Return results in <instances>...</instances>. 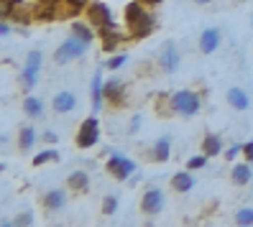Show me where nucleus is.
<instances>
[{"label":"nucleus","mask_w":253,"mask_h":227,"mask_svg":"<svg viewBox=\"0 0 253 227\" xmlns=\"http://www.w3.org/2000/svg\"><path fill=\"white\" fill-rule=\"evenodd\" d=\"M97 141H100V120L92 115V117H87L84 123L80 125V130H77V146L80 148H92V146H97Z\"/></svg>","instance_id":"nucleus-6"},{"label":"nucleus","mask_w":253,"mask_h":227,"mask_svg":"<svg viewBox=\"0 0 253 227\" xmlns=\"http://www.w3.org/2000/svg\"><path fill=\"white\" fill-rule=\"evenodd\" d=\"M141 123H143V117H141V115H133L130 123H128V133H130V135L138 133V130H141Z\"/></svg>","instance_id":"nucleus-31"},{"label":"nucleus","mask_w":253,"mask_h":227,"mask_svg":"<svg viewBox=\"0 0 253 227\" xmlns=\"http://www.w3.org/2000/svg\"><path fill=\"white\" fill-rule=\"evenodd\" d=\"M87 49H90V43L82 41L77 34H69V36L56 46V51H54V62H56L59 67H64V64L74 62V59H82V56L87 54Z\"/></svg>","instance_id":"nucleus-3"},{"label":"nucleus","mask_w":253,"mask_h":227,"mask_svg":"<svg viewBox=\"0 0 253 227\" xmlns=\"http://www.w3.org/2000/svg\"><path fill=\"white\" fill-rule=\"evenodd\" d=\"M164 207H167V196H164V189L151 187V189L143 191V196H141V209H143V215H159V212H164Z\"/></svg>","instance_id":"nucleus-7"},{"label":"nucleus","mask_w":253,"mask_h":227,"mask_svg":"<svg viewBox=\"0 0 253 227\" xmlns=\"http://www.w3.org/2000/svg\"><path fill=\"white\" fill-rule=\"evenodd\" d=\"M102 87H105V79H102V72L92 74L90 82V100H92V113H100L102 105H105V95H102Z\"/></svg>","instance_id":"nucleus-13"},{"label":"nucleus","mask_w":253,"mask_h":227,"mask_svg":"<svg viewBox=\"0 0 253 227\" xmlns=\"http://www.w3.org/2000/svg\"><path fill=\"white\" fill-rule=\"evenodd\" d=\"M77 108V95L72 92V89H62V92H56L54 100H51V110L56 115H67Z\"/></svg>","instance_id":"nucleus-11"},{"label":"nucleus","mask_w":253,"mask_h":227,"mask_svg":"<svg viewBox=\"0 0 253 227\" xmlns=\"http://www.w3.org/2000/svg\"><path fill=\"white\" fill-rule=\"evenodd\" d=\"M169 184H171V189H174L176 194H187L192 187H195V176L189 174V169H187V171H176V174L171 176Z\"/></svg>","instance_id":"nucleus-21"},{"label":"nucleus","mask_w":253,"mask_h":227,"mask_svg":"<svg viewBox=\"0 0 253 227\" xmlns=\"http://www.w3.org/2000/svg\"><path fill=\"white\" fill-rule=\"evenodd\" d=\"M23 115L31 117V120H41L43 115H46V105H43L41 97L28 95V97H23Z\"/></svg>","instance_id":"nucleus-16"},{"label":"nucleus","mask_w":253,"mask_h":227,"mask_svg":"<svg viewBox=\"0 0 253 227\" xmlns=\"http://www.w3.org/2000/svg\"><path fill=\"white\" fill-rule=\"evenodd\" d=\"M238 153H243V146H241V143H233V146H228V151H225V158L233 161Z\"/></svg>","instance_id":"nucleus-32"},{"label":"nucleus","mask_w":253,"mask_h":227,"mask_svg":"<svg viewBox=\"0 0 253 227\" xmlns=\"http://www.w3.org/2000/svg\"><path fill=\"white\" fill-rule=\"evenodd\" d=\"M220 41H222L220 28H205V31L200 34V51H202V54H212V51H217Z\"/></svg>","instance_id":"nucleus-14"},{"label":"nucleus","mask_w":253,"mask_h":227,"mask_svg":"<svg viewBox=\"0 0 253 227\" xmlns=\"http://www.w3.org/2000/svg\"><path fill=\"white\" fill-rule=\"evenodd\" d=\"M43 141H46V143H56L59 135H56L54 130H43Z\"/></svg>","instance_id":"nucleus-35"},{"label":"nucleus","mask_w":253,"mask_h":227,"mask_svg":"<svg viewBox=\"0 0 253 227\" xmlns=\"http://www.w3.org/2000/svg\"><path fill=\"white\" fill-rule=\"evenodd\" d=\"M100 38H102V49H105V51H115V49L121 46L126 38H130V36H128V31L123 34L121 28H118V23H113V26H108V28H102Z\"/></svg>","instance_id":"nucleus-9"},{"label":"nucleus","mask_w":253,"mask_h":227,"mask_svg":"<svg viewBox=\"0 0 253 227\" xmlns=\"http://www.w3.org/2000/svg\"><path fill=\"white\" fill-rule=\"evenodd\" d=\"M41 67H43V54H41V49H31V51L26 54L23 72H21V84H23V89H34V87L39 84Z\"/></svg>","instance_id":"nucleus-4"},{"label":"nucleus","mask_w":253,"mask_h":227,"mask_svg":"<svg viewBox=\"0 0 253 227\" xmlns=\"http://www.w3.org/2000/svg\"><path fill=\"white\" fill-rule=\"evenodd\" d=\"M225 100H228L230 108H233V110H238V113H243V110H248V108H251V97H248V92H246L243 87H228Z\"/></svg>","instance_id":"nucleus-12"},{"label":"nucleus","mask_w":253,"mask_h":227,"mask_svg":"<svg viewBox=\"0 0 253 227\" xmlns=\"http://www.w3.org/2000/svg\"><path fill=\"white\" fill-rule=\"evenodd\" d=\"M67 189L77 191V194H84L87 189H90V176H87V171H84V169L72 171V174L67 176Z\"/></svg>","instance_id":"nucleus-18"},{"label":"nucleus","mask_w":253,"mask_h":227,"mask_svg":"<svg viewBox=\"0 0 253 227\" xmlns=\"http://www.w3.org/2000/svg\"><path fill=\"white\" fill-rule=\"evenodd\" d=\"M84 16H87V21L97 28V31L113 26V13H110V8L105 3H90V5L84 8Z\"/></svg>","instance_id":"nucleus-8"},{"label":"nucleus","mask_w":253,"mask_h":227,"mask_svg":"<svg viewBox=\"0 0 253 227\" xmlns=\"http://www.w3.org/2000/svg\"><path fill=\"white\" fill-rule=\"evenodd\" d=\"M10 31H13V28H10V21L5 18L3 23H0V36H3V38H5V36H10Z\"/></svg>","instance_id":"nucleus-34"},{"label":"nucleus","mask_w":253,"mask_h":227,"mask_svg":"<svg viewBox=\"0 0 253 227\" xmlns=\"http://www.w3.org/2000/svg\"><path fill=\"white\" fill-rule=\"evenodd\" d=\"M10 225H13V227H28V225H34V215H31L28 209H26V212H18V215L10 220Z\"/></svg>","instance_id":"nucleus-29"},{"label":"nucleus","mask_w":253,"mask_h":227,"mask_svg":"<svg viewBox=\"0 0 253 227\" xmlns=\"http://www.w3.org/2000/svg\"><path fill=\"white\" fill-rule=\"evenodd\" d=\"M243 156H246V161L253 166V141H248V143H243Z\"/></svg>","instance_id":"nucleus-33"},{"label":"nucleus","mask_w":253,"mask_h":227,"mask_svg":"<svg viewBox=\"0 0 253 227\" xmlns=\"http://www.w3.org/2000/svg\"><path fill=\"white\" fill-rule=\"evenodd\" d=\"M207 158H210V156H192L189 161H187V169L189 171H197V169H205V166H207Z\"/></svg>","instance_id":"nucleus-30"},{"label":"nucleus","mask_w":253,"mask_h":227,"mask_svg":"<svg viewBox=\"0 0 253 227\" xmlns=\"http://www.w3.org/2000/svg\"><path fill=\"white\" fill-rule=\"evenodd\" d=\"M230 179H233V184L235 187H246L251 184V179H253V169H251V163H235L233 169H230Z\"/></svg>","instance_id":"nucleus-20"},{"label":"nucleus","mask_w":253,"mask_h":227,"mask_svg":"<svg viewBox=\"0 0 253 227\" xmlns=\"http://www.w3.org/2000/svg\"><path fill=\"white\" fill-rule=\"evenodd\" d=\"M41 204H43V209H49V212L64 209L67 207V191L64 189H49L46 194L41 196Z\"/></svg>","instance_id":"nucleus-15"},{"label":"nucleus","mask_w":253,"mask_h":227,"mask_svg":"<svg viewBox=\"0 0 253 227\" xmlns=\"http://www.w3.org/2000/svg\"><path fill=\"white\" fill-rule=\"evenodd\" d=\"M118 204H121L118 194H105V196H102V212H105V215H115Z\"/></svg>","instance_id":"nucleus-27"},{"label":"nucleus","mask_w":253,"mask_h":227,"mask_svg":"<svg viewBox=\"0 0 253 227\" xmlns=\"http://www.w3.org/2000/svg\"><path fill=\"white\" fill-rule=\"evenodd\" d=\"M151 158H154L156 163H167V161L171 158V138H169V135H161V138L154 141V146H151Z\"/></svg>","instance_id":"nucleus-17"},{"label":"nucleus","mask_w":253,"mask_h":227,"mask_svg":"<svg viewBox=\"0 0 253 227\" xmlns=\"http://www.w3.org/2000/svg\"><path fill=\"white\" fill-rule=\"evenodd\" d=\"M154 28H156V21L141 0H133V3L126 5V31L130 38H146L154 34Z\"/></svg>","instance_id":"nucleus-1"},{"label":"nucleus","mask_w":253,"mask_h":227,"mask_svg":"<svg viewBox=\"0 0 253 227\" xmlns=\"http://www.w3.org/2000/svg\"><path fill=\"white\" fill-rule=\"evenodd\" d=\"M192 3H197V5H210L212 0H192Z\"/></svg>","instance_id":"nucleus-37"},{"label":"nucleus","mask_w":253,"mask_h":227,"mask_svg":"<svg viewBox=\"0 0 253 227\" xmlns=\"http://www.w3.org/2000/svg\"><path fill=\"white\" fill-rule=\"evenodd\" d=\"M128 64V54H115V56H110L108 62H105V69H110V72H118L121 67H126Z\"/></svg>","instance_id":"nucleus-28"},{"label":"nucleus","mask_w":253,"mask_h":227,"mask_svg":"<svg viewBox=\"0 0 253 227\" xmlns=\"http://www.w3.org/2000/svg\"><path fill=\"white\" fill-rule=\"evenodd\" d=\"M233 220H235V225H241V227H251L253 225V207H238Z\"/></svg>","instance_id":"nucleus-25"},{"label":"nucleus","mask_w":253,"mask_h":227,"mask_svg":"<svg viewBox=\"0 0 253 227\" xmlns=\"http://www.w3.org/2000/svg\"><path fill=\"white\" fill-rule=\"evenodd\" d=\"M56 161H59V151L56 148H46V151H41V153L34 156V166H36V169L43 166V163H56Z\"/></svg>","instance_id":"nucleus-26"},{"label":"nucleus","mask_w":253,"mask_h":227,"mask_svg":"<svg viewBox=\"0 0 253 227\" xmlns=\"http://www.w3.org/2000/svg\"><path fill=\"white\" fill-rule=\"evenodd\" d=\"M72 34H77L82 41H87V43H92V38H95V26L90 23V21H72Z\"/></svg>","instance_id":"nucleus-23"},{"label":"nucleus","mask_w":253,"mask_h":227,"mask_svg":"<svg viewBox=\"0 0 253 227\" xmlns=\"http://www.w3.org/2000/svg\"><path fill=\"white\" fill-rule=\"evenodd\" d=\"M179 64H182L179 49H176L174 43H167V46H164V51H161V56H159V67L167 72V74H174L176 69H179Z\"/></svg>","instance_id":"nucleus-10"},{"label":"nucleus","mask_w":253,"mask_h":227,"mask_svg":"<svg viewBox=\"0 0 253 227\" xmlns=\"http://www.w3.org/2000/svg\"><path fill=\"white\" fill-rule=\"evenodd\" d=\"M36 143V128L34 125H23L18 130V148L21 151H31Z\"/></svg>","instance_id":"nucleus-24"},{"label":"nucleus","mask_w":253,"mask_h":227,"mask_svg":"<svg viewBox=\"0 0 253 227\" xmlns=\"http://www.w3.org/2000/svg\"><path fill=\"white\" fill-rule=\"evenodd\" d=\"M141 3H143V5H161L164 0H141Z\"/></svg>","instance_id":"nucleus-36"},{"label":"nucleus","mask_w":253,"mask_h":227,"mask_svg":"<svg viewBox=\"0 0 253 227\" xmlns=\"http://www.w3.org/2000/svg\"><path fill=\"white\" fill-rule=\"evenodd\" d=\"M222 148H225V146H222V135H217V133H207L202 138V153L205 156H210V158L220 156Z\"/></svg>","instance_id":"nucleus-22"},{"label":"nucleus","mask_w":253,"mask_h":227,"mask_svg":"<svg viewBox=\"0 0 253 227\" xmlns=\"http://www.w3.org/2000/svg\"><path fill=\"white\" fill-rule=\"evenodd\" d=\"M169 110L174 115H182V117H192L202 110V97L195 92V89H179L169 97Z\"/></svg>","instance_id":"nucleus-2"},{"label":"nucleus","mask_w":253,"mask_h":227,"mask_svg":"<svg viewBox=\"0 0 253 227\" xmlns=\"http://www.w3.org/2000/svg\"><path fill=\"white\" fill-rule=\"evenodd\" d=\"M105 169L118 179V181H126V179H133V174L138 171V163L123 156V153H115V151H110V158L105 161Z\"/></svg>","instance_id":"nucleus-5"},{"label":"nucleus","mask_w":253,"mask_h":227,"mask_svg":"<svg viewBox=\"0 0 253 227\" xmlns=\"http://www.w3.org/2000/svg\"><path fill=\"white\" fill-rule=\"evenodd\" d=\"M102 95H105V102L118 105V102L123 100V95H126V84L121 79H108L105 87H102Z\"/></svg>","instance_id":"nucleus-19"},{"label":"nucleus","mask_w":253,"mask_h":227,"mask_svg":"<svg viewBox=\"0 0 253 227\" xmlns=\"http://www.w3.org/2000/svg\"><path fill=\"white\" fill-rule=\"evenodd\" d=\"M251 23H253V13H251Z\"/></svg>","instance_id":"nucleus-38"}]
</instances>
